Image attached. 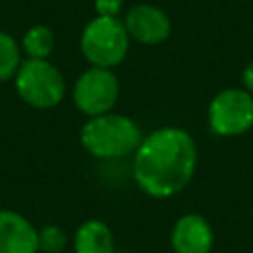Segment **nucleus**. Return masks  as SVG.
<instances>
[{
	"instance_id": "15",
	"label": "nucleus",
	"mask_w": 253,
	"mask_h": 253,
	"mask_svg": "<svg viewBox=\"0 0 253 253\" xmlns=\"http://www.w3.org/2000/svg\"><path fill=\"white\" fill-rule=\"evenodd\" d=\"M241 83H243V89L249 91L253 95V61H249L241 73Z\"/></svg>"
},
{
	"instance_id": "11",
	"label": "nucleus",
	"mask_w": 253,
	"mask_h": 253,
	"mask_svg": "<svg viewBox=\"0 0 253 253\" xmlns=\"http://www.w3.org/2000/svg\"><path fill=\"white\" fill-rule=\"evenodd\" d=\"M20 45H22V51L28 55V59H47L53 53L55 36L47 26L36 24L26 30Z\"/></svg>"
},
{
	"instance_id": "13",
	"label": "nucleus",
	"mask_w": 253,
	"mask_h": 253,
	"mask_svg": "<svg viewBox=\"0 0 253 253\" xmlns=\"http://www.w3.org/2000/svg\"><path fill=\"white\" fill-rule=\"evenodd\" d=\"M67 245V233L59 225H45L38 231V247L43 253H61Z\"/></svg>"
},
{
	"instance_id": "7",
	"label": "nucleus",
	"mask_w": 253,
	"mask_h": 253,
	"mask_svg": "<svg viewBox=\"0 0 253 253\" xmlns=\"http://www.w3.org/2000/svg\"><path fill=\"white\" fill-rule=\"evenodd\" d=\"M128 38L144 43V45H156L168 40L172 32V22L168 14L154 6V4H134L126 10V16L123 20Z\"/></svg>"
},
{
	"instance_id": "1",
	"label": "nucleus",
	"mask_w": 253,
	"mask_h": 253,
	"mask_svg": "<svg viewBox=\"0 0 253 253\" xmlns=\"http://www.w3.org/2000/svg\"><path fill=\"white\" fill-rule=\"evenodd\" d=\"M198 148L194 136L180 126H160L148 132L132 158L136 186L150 198H172L194 178Z\"/></svg>"
},
{
	"instance_id": "9",
	"label": "nucleus",
	"mask_w": 253,
	"mask_h": 253,
	"mask_svg": "<svg viewBox=\"0 0 253 253\" xmlns=\"http://www.w3.org/2000/svg\"><path fill=\"white\" fill-rule=\"evenodd\" d=\"M38 229L28 217L0 210V253H38Z\"/></svg>"
},
{
	"instance_id": "3",
	"label": "nucleus",
	"mask_w": 253,
	"mask_h": 253,
	"mask_svg": "<svg viewBox=\"0 0 253 253\" xmlns=\"http://www.w3.org/2000/svg\"><path fill=\"white\" fill-rule=\"evenodd\" d=\"M130 47L128 32L119 18L95 16L81 32L79 49L91 67L113 69L126 57Z\"/></svg>"
},
{
	"instance_id": "12",
	"label": "nucleus",
	"mask_w": 253,
	"mask_h": 253,
	"mask_svg": "<svg viewBox=\"0 0 253 253\" xmlns=\"http://www.w3.org/2000/svg\"><path fill=\"white\" fill-rule=\"evenodd\" d=\"M22 61V45L8 32H0V81L14 79Z\"/></svg>"
},
{
	"instance_id": "8",
	"label": "nucleus",
	"mask_w": 253,
	"mask_h": 253,
	"mask_svg": "<svg viewBox=\"0 0 253 253\" xmlns=\"http://www.w3.org/2000/svg\"><path fill=\"white\" fill-rule=\"evenodd\" d=\"M170 243L174 253H210L213 247V229L200 213H184L176 219Z\"/></svg>"
},
{
	"instance_id": "4",
	"label": "nucleus",
	"mask_w": 253,
	"mask_h": 253,
	"mask_svg": "<svg viewBox=\"0 0 253 253\" xmlns=\"http://www.w3.org/2000/svg\"><path fill=\"white\" fill-rule=\"evenodd\" d=\"M16 93L36 109H51L65 95V79L49 59H24L14 75Z\"/></svg>"
},
{
	"instance_id": "5",
	"label": "nucleus",
	"mask_w": 253,
	"mask_h": 253,
	"mask_svg": "<svg viewBox=\"0 0 253 253\" xmlns=\"http://www.w3.org/2000/svg\"><path fill=\"white\" fill-rule=\"evenodd\" d=\"M208 123L217 136L247 132L253 126V95L241 87L221 89L210 101Z\"/></svg>"
},
{
	"instance_id": "2",
	"label": "nucleus",
	"mask_w": 253,
	"mask_h": 253,
	"mask_svg": "<svg viewBox=\"0 0 253 253\" xmlns=\"http://www.w3.org/2000/svg\"><path fill=\"white\" fill-rule=\"evenodd\" d=\"M142 138L144 136L136 121L119 113L91 117L79 132L83 148L101 160H115L126 154H134Z\"/></svg>"
},
{
	"instance_id": "14",
	"label": "nucleus",
	"mask_w": 253,
	"mask_h": 253,
	"mask_svg": "<svg viewBox=\"0 0 253 253\" xmlns=\"http://www.w3.org/2000/svg\"><path fill=\"white\" fill-rule=\"evenodd\" d=\"M97 16H107V18H119V14L125 8V0H93Z\"/></svg>"
},
{
	"instance_id": "6",
	"label": "nucleus",
	"mask_w": 253,
	"mask_h": 253,
	"mask_svg": "<svg viewBox=\"0 0 253 253\" xmlns=\"http://www.w3.org/2000/svg\"><path fill=\"white\" fill-rule=\"evenodd\" d=\"M119 91L121 85L113 69L89 67L75 79L71 95L75 107L91 119L111 113L119 101Z\"/></svg>"
},
{
	"instance_id": "10",
	"label": "nucleus",
	"mask_w": 253,
	"mask_h": 253,
	"mask_svg": "<svg viewBox=\"0 0 253 253\" xmlns=\"http://www.w3.org/2000/svg\"><path fill=\"white\" fill-rule=\"evenodd\" d=\"M75 253H115V237L111 227L101 219L83 221L73 235Z\"/></svg>"
}]
</instances>
